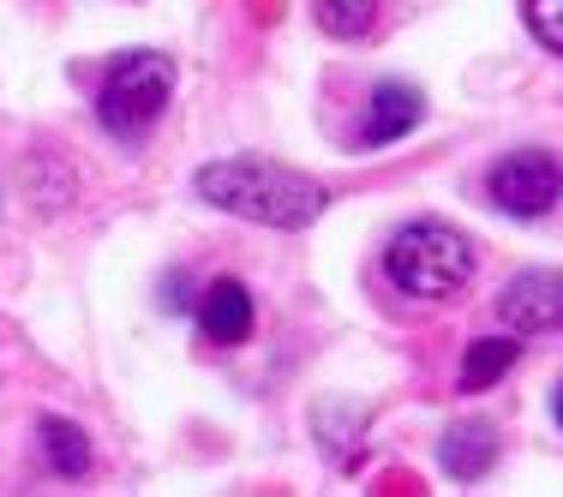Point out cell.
Returning <instances> with one entry per match:
<instances>
[{
    "instance_id": "1",
    "label": "cell",
    "mask_w": 563,
    "mask_h": 497,
    "mask_svg": "<svg viewBox=\"0 0 563 497\" xmlns=\"http://www.w3.org/2000/svg\"><path fill=\"white\" fill-rule=\"evenodd\" d=\"M198 198L228 210V217H246L264 228H312L324 217L330 192L306 174L264 163V156H228V163H205L198 168Z\"/></svg>"
},
{
    "instance_id": "2",
    "label": "cell",
    "mask_w": 563,
    "mask_h": 497,
    "mask_svg": "<svg viewBox=\"0 0 563 497\" xmlns=\"http://www.w3.org/2000/svg\"><path fill=\"white\" fill-rule=\"evenodd\" d=\"M384 281L408 300H455L474 281V246L450 222H408L384 246Z\"/></svg>"
},
{
    "instance_id": "3",
    "label": "cell",
    "mask_w": 563,
    "mask_h": 497,
    "mask_svg": "<svg viewBox=\"0 0 563 497\" xmlns=\"http://www.w3.org/2000/svg\"><path fill=\"white\" fill-rule=\"evenodd\" d=\"M174 102V60L156 55V48H132L109 66L97 90V120L102 132L120 144H144L156 132V120L168 114Z\"/></svg>"
},
{
    "instance_id": "4",
    "label": "cell",
    "mask_w": 563,
    "mask_h": 497,
    "mask_svg": "<svg viewBox=\"0 0 563 497\" xmlns=\"http://www.w3.org/2000/svg\"><path fill=\"white\" fill-rule=\"evenodd\" d=\"M486 186H492V205L498 210L533 222V217H545V210L563 198V163L552 151H509V156L492 163Z\"/></svg>"
},
{
    "instance_id": "5",
    "label": "cell",
    "mask_w": 563,
    "mask_h": 497,
    "mask_svg": "<svg viewBox=\"0 0 563 497\" xmlns=\"http://www.w3.org/2000/svg\"><path fill=\"white\" fill-rule=\"evenodd\" d=\"M498 318L509 335H545L563 324V270H521L504 281Z\"/></svg>"
},
{
    "instance_id": "6",
    "label": "cell",
    "mask_w": 563,
    "mask_h": 497,
    "mask_svg": "<svg viewBox=\"0 0 563 497\" xmlns=\"http://www.w3.org/2000/svg\"><path fill=\"white\" fill-rule=\"evenodd\" d=\"M252 324H258V312H252L246 281L217 276L205 294H198V330H205V342H217V347H240V342L252 335Z\"/></svg>"
},
{
    "instance_id": "7",
    "label": "cell",
    "mask_w": 563,
    "mask_h": 497,
    "mask_svg": "<svg viewBox=\"0 0 563 497\" xmlns=\"http://www.w3.org/2000/svg\"><path fill=\"white\" fill-rule=\"evenodd\" d=\"M420 114H426V97L413 85H378L372 90V102H366V126H360V144H372V151H378V144H396L401 132H413L420 126Z\"/></svg>"
},
{
    "instance_id": "8",
    "label": "cell",
    "mask_w": 563,
    "mask_h": 497,
    "mask_svg": "<svg viewBox=\"0 0 563 497\" xmlns=\"http://www.w3.org/2000/svg\"><path fill=\"white\" fill-rule=\"evenodd\" d=\"M444 474L450 479H486L492 467H498V432H492L486 420H467V426H450L444 432Z\"/></svg>"
},
{
    "instance_id": "9",
    "label": "cell",
    "mask_w": 563,
    "mask_h": 497,
    "mask_svg": "<svg viewBox=\"0 0 563 497\" xmlns=\"http://www.w3.org/2000/svg\"><path fill=\"white\" fill-rule=\"evenodd\" d=\"M516 360H521L516 335H479V342L467 347V360H462V384L467 389H492L509 366H516Z\"/></svg>"
},
{
    "instance_id": "10",
    "label": "cell",
    "mask_w": 563,
    "mask_h": 497,
    "mask_svg": "<svg viewBox=\"0 0 563 497\" xmlns=\"http://www.w3.org/2000/svg\"><path fill=\"white\" fill-rule=\"evenodd\" d=\"M312 19L324 36L354 43V36H366L372 24H378V0H312Z\"/></svg>"
},
{
    "instance_id": "11",
    "label": "cell",
    "mask_w": 563,
    "mask_h": 497,
    "mask_svg": "<svg viewBox=\"0 0 563 497\" xmlns=\"http://www.w3.org/2000/svg\"><path fill=\"white\" fill-rule=\"evenodd\" d=\"M43 455H48V467H55L60 479L90 474V443L73 420H43Z\"/></svg>"
},
{
    "instance_id": "12",
    "label": "cell",
    "mask_w": 563,
    "mask_h": 497,
    "mask_svg": "<svg viewBox=\"0 0 563 497\" xmlns=\"http://www.w3.org/2000/svg\"><path fill=\"white\" fill-rule=\"evenodd\" d=\"M528 31H533V43L563 55V0H528Z\"/></svg>"
},
{
    "instance_id": "13",
    "label": "cell",
    "mask_w": 563,
    "mask_h": 497,
    "mask_svg": "<svg viewBox=\"0 0 563 497\" xmlns=\"http://www.w3.org/2000/svg\"><path fill=\"white\" fill-rule=\"evenodd\" d=\"M552 413H558V426H563V384L552 389Z\"/></svg>"
}]
</instances>
